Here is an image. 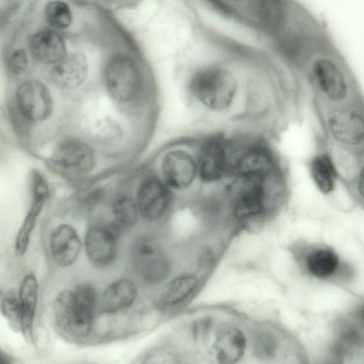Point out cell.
<instances>
[{
	"label": "cell",
	"mask_w": 364,
	"mask_h": 364,
	"mask_svg": "<svg viewBox=\"0 0 364 364\" xmlns=\"http://www.w3.org/2000/svg\"><path fill=\"white\" fill-rule=\"evenodd\" d=\"M314 87L325 107L356 100L353 80L342 62L333 54L316 50L309 68Z\"/></svg>",
	"instance_id": "obj_1"
},
{
	"label": "cell",
	"mask_w": 364,
	"mask_h": 364,
	"mask_svg": "<svg viewBox=\"0 0 364 364\" xmlns=\"http://www.w3.org/2000/svg\"><path fill=\"white\" fill-rule=\"evenodd\" d=\"M97 295L92 286L82 284L75 289L61 291L53 304L56 325L75 337L87 336L94 322Z\"/></svg>",
	"instance_id": "obj_2"
},
{
	"label": "cell",
	"mask_w": 364,
	"mask_h": 364,
	"mask_svg": "<svg viewBox=\"0 0 364 364\" xmlns=\"http://www.w3.org/2000/svg\"><path fill=\"white\" fill-rule=\"evenodd\" d=\"M230 178L225 195L235 218L250 221L262 216L267 208L269 178L242 174Z\"/></svg>",
	"instance_id": "obj_3"
},
{
	"label": "cell",
	"mask_w": 364,
	"mask_h": 364,
	"mask_svg": "<svg viewBox=\"0 0 364 364\" xmlns=\"http://www.w3.org/2000/svg\"><path fill=\"white\" fill-rule=\"evenodd\" d=\"M324 129L330 139L350 151L364 150V106L356 100L325 107Z\"/></svg>",
	"instance_id": "obj_4"
},
{
	"label": "cell",
	"mask_w": 364,
	"mask_h": 364,
	"mask_svg": "<svg viewBox=\"0 0 364 364\" xmlns=\"http://www.w3.org/2000/svg\"><path fill=\"white\" fill-rule=\"evenodd\" d=\"M191 87L204 106L214 111H223L231 105L235 98L237 82L228 70L209 68L193 77Z\"/></svg>",
	"instance_id": "obj_5"
},
{
	"label": "cell",
	"mask_w": 364,
	"mask_h": 364,
	"mask_svg": "<svg viewBox=\"0 0 364 364\" xmlns=\"http://www.w3.org/2000/svg\"><path fill=\"white\" fill-rule=\"evenodd\" d=\"M131 257L136 272L147 283H160L170 274L171 264L166 252L151 236L141 235L134 240Z\"/></svg>",
	"instance_id": "obj_6"
},
{
	"label": "cell",
	"mask_w": 364,
	"mask_h": 364,
	"mask_svg": "<svg viewBox=\"0 0 364 364\" xmlns=\"http://www.w3.org/2000/svg\"><path fill=\"white\" fill-rule=\"evenodd\" d=\"M105 80L109 94L121 102L132 100L140 87L137 67L130 58L123 55H117L109 61Z\"/></svg>",
	"instance_id": "obj_7"
},
{
	"label": "cell",
	"mask_w": 364,
	"mask_h": 364,
	"mask_svg": "<svg viewBox=\"0 0 364 364\" xmlns=\"http://www.w3.org/2000/svg\"><path fill=\"white\" fill-rule=\"evenodd\" d=\"M301 266L309 276L320 280L348 277L353 273L351 267L333 248L323 245L308 247L301 257Z\"/></svg>",
	"instance_id": "obj_8"
},
{
	"label": "cell",
	"mask_w": 364,
	"mask_h": 364,
	"mask_svg": "<svg viewBox=\"0 0 364 364\" xmlns=\"http://www.w3.org/2000/svg\"><path fill=\"white\" fill-rule=\"evenodd\" d=\"M161 178L171 191L188 190L199 180L197 159L182 149L166 153L161 162Z\"/></svg>",
	"instance_id": "obj_9"
},
{
	"label": "cell",
	"mask_w": 364,
	"mask_h": 364,
	"mask_svg": "<svg viewBox=\"0 0 364 364\" xmlns=\"http://www.w3.org/2000/svg\"><path fill=\"white\" fill-rule=\"evenodd\" d=\"M171 201V190L161 178L149 176L141 183L136 193L139 215L148 222L161 220Z\"/></svg>",
	"instance_id": "obj_10"
},
{
	"label": "cell",
	"mask_w": 364,
	"mask_h": 364,
	"mask_svg": "<svg viewBox=\"0 0 364 364\" xmlns=\"http://www.w3.org/2000/svg\"><path fill=\"white\" fill-rule=\"evenodd\" d=\"M53 164L68 177H80L90 173L95 164L91 148L83 142L69 140L60 144L55 150Z\"/></svg>",
	"instance_id": "obj_11"
},
{
	"label": "cell",
	"mask_w": 364,
	"mask_h": 364,
	"mask_svg": "<svg viewBox=\"0 0 364 364\" xmlns=\"http://www.w3.org/2000/svg\"><path fill=\"white\" fill-rule=\"evenodd\" d=\"M48 196L49 189L44 178L39 173L33 172L31 176V202L15 240L16 255L22 256L27 251L38 218Z\"/></svg>",
	"instance_id": "obj_12"
},
{
	"label": "cell",
	"mask_w": 364,
	"mask_h": 364,
	"mask_svg": "<svg viewBox=\"0 0 364 364\" xmlns=\"http://www.w3.org/2000/svg\"><path fill=\"white\" fill-rule=\"evenodd\" d=\"M16 103L22 115L30 121H41L48 117L53 108L48 89L37 80L27 81L16 92Z\"/></svg>",
	"instance_id": "obj_13"
},
{
	"label": "cell",
	"mask_w": 364,
	"mask_h": 364,
	"mask_svg": "<svg viewBox=\"0 0 364 364\" xmlns=\"http://www.w3.org/2000/svg\"><path fill=\"white\" fill-rule=\"evenodd\" d=\"M235 162L222 144L210 143L201 150L197 159L199 180L214 183L230 177Z\"/></svg>",
	"instance_id": "obj_14"
},
{
	"label": "cell",
	"mask_w": 364,
	"mask_h": 364,
	"mask_svg": "<svg viewBox=\"0 0 364 364\" xmlns=\"http://www.w3.org/2000/svg\"><path fill=\"white\" fill-rule=\"evenodd\" d=\"M87 255L95 264L104 267L115 259L118 250V236L111 226L95 225L90 227L85 236Z\"/></svg>",
	"instance_id": "obj_15"
},
{
	"label": "cell",
	"mask_w": 364,
	"mask_h": 364,
	"mask_svg": "<svg viewBox=\"0 0 364 364\" xmlns=\"http://www.w3.org/2000/svg\"><path fill=\"white\" fill-rule=\"evenodd\" d=\"M49 246L55 264L60 267H68L77 261L82 243L76 230L71 225L60 224L50 232Z\"/></svg>",
	"instance_id": "obj_16"
},
{
	"label": "cell",
	"mask_w": 364,
	"mask_h": 364,
	"mask_svg": "<svg viewBox=\"0 0 364 364\" xmlns=\"http://www.w3.org/2000/svg\"><path fill=\"white\" fill-rule=\"evenodd\" d=\"M246 338L242 331L234 326H225L216 333L214 350L220 364H235L243 358Z\"/></svg>",
	"instance_id": "obj_17"
},
{
	"label": "cell",
	"mask_w": 364,
	"mask_h": 364,
	"mask_svg": "<svg viewBox=\"0 0 364 364\" xmlns=\"http://www.w3.org/2000/svg\"><path fill=\"white\" fill-rule=\"evenodd\" d=\"M200 279L193 272L181 273L165 285L159 299L163 309L174 308L189 299L198 289Z\"/></svg>",
	"instance_id": "obj_18"
},
{
	"label": "cell",
	"mask_w": 364,
	"mask_h": 364,
	"mask_svg": "<svg viewBox=\"0 0 364 364\" xmlns=\"http://www.w3.org/2000/svg\"><path fill=\"white\" fill-rule=\"evenodd\" d=\"M88 71L86 58L80 53L65 56L50 72L53 82L62 88H74L85 80Z\"/></svg>",
	"instance_id": "obj_19"
},
{
	"label": "cell",
	"mask_w": 364,
	"mask_h": 364,
	"mask_svg": "<svg viewBox=\"0 0 364 364\" xmlns=\"http://www.w3.org/2000/svg\"><path fill=\"white\" fill-rule=\"evenodd\" d=\"M137 289L130 279L122 278L112 282L101 297V309L105 314H113L129 308L135 301Z\"/></svg>",
	"instance_id": "obj_20"
},
{
	"label": "cell",
	"mask_w": 364,
	"mask_h": 364,
	"mask_svg": "<svg viewBox=\"0 0 364 364\" xmlns=\"http://www.w3.org/2000/svg\"><path fill=\"white\" fill-rule=\"evenodd\" d=\"M38 295L37 279L33 273H28L21 282L18 296L21 314V332L27 339L32 338Z\"/></svg>",
	"instance_id": "obj_21"
},
{
	"label": "cell",
	"mask_w": 364,
	"mask_h": 364,
	"mask_svg": "<svg viewBox=\"0 0 364 364\" xmlns=\"http://www.w3.org/2000/svg\"><path fill=\"white\" fill-rule=\"evenodd\" d=\"M30 48L33 58L46 63H57L67 55L63 38L50 31L36 33L31 38Z\"/></svg>",
	"instance_id": "obj_22"
},
{
	"label": "cell",
	"mask_w": 364,
	"mask_h": 364,
	"mask_svg": "<svg viewBox=\"0 0 364 364\" xmlns=\"http://www.w3.org/2000/svg\"><path fill=\"white\" fill-rule=\"evenodd\" d=\"M276 170L275 161L270 154L262 149L255 148L236 159L232 175L257 176L269 178Z\"/></svg>",
	"instance_id": "obj_23"
},
{
	"label": "cell",
	"mask_w": 364,
	"mask_h": 364,
	"mask_svg": "<svg viewBox=\"0 0 364 364\" xmlns=\"http://www.w3.org/2000/svg\"><path fill=\"white\" fill-rule=\"evenodd\" d=\"M311 178L317 188L323 194H330L336 188L338 169L331 155L325 151L316 153L309 163Z\"/></svg>",
	"instance_id": "obj_24"
},
{
	"label": "cell",
	"mask_w": 364,
	"mask_h": 364,
	"mask_svg": "<svg viewBox=\"0 0 364 364\" xmlns=\"http://www.w3.org/2000/svg\"><path fill=\"white\" fill-rule=\"evenodd\" d=\"M112 210L117 223L122 227L134 225L139 215L136 200L126 195H119L114 199Z\"/></svg>",
	"instance_id": "obj_25"
},
{
	"label": "cell",
	"mask_w": 364,
	"mask_h": 364,
	"mask_svg": "<svg viewBox=\"0 0 364 364\" xmlns=\"http://www.w3.org/2000/svg\"><path fill=\"white\" fill-rule=\"evenodd\" d=\"M250 6L253 14L266 26L275 27L282 21L284 9L280 1H255Z\"/></svg>",
	"instance_id": "obj_26"
},
{
	"label": "cell",
	"mask_w": 364,
	"mask_h": 364,
	"mask_svg": "<svg viewBox=\"0 0 364 364\" xmlns=\"http://www.w3.org/2000/svg\"><path fill=\"white\" fill-rule=\"evenodd\" d=\"M45 16L48 23L55 28H66L72 22L71 10L63 1L49 2L45 9Z\"/></svg>",
	"instance_id": "obj_27"
},
{
	"label": "cell",
	"mask_w": 364,
	"mask_h": 364,
	"mask_svg": "<svg viewBox=\"0 0 364 364\" xmlns=\"http://www.w3.org/2000/svg\"><path fill=\"white\" fill-rule=\"evenodd\" d=\"M1 310L11 327L21 331V314L18 296L13 294L5 295L1 299Z\"/></svg>",
	"instance_id": "obj_28"
},
{
	"label": "cell",
	"mask_w": 364,
	"mask_h": 364,
	"mask_svg": "<svg viewBox=\"0 0 364 364\" xmlns=\"http://www.w3.org/2000/svg\"><path fill=\"white\" fill-rule=\"evenodd\" d=\"M274 341L273 336L269 333H260L255 339L257 353L262 358L271 356L275 348Z\"/></svg>",
	"instance_id": "obj_29"
},
{
	"label": "cell",
	"mask_w": 364,
	"mask_h": 364,
	"mask_svg": "<svg viewBox=\"0 0 364 364\" xmlns=\"http://www.w3.org/2000/svg\"><path fill=\"white\" fill-rule=\"evenodd\" d=\"M27 65V57L23 50H15L9 59V68L14 73H21Z\"/></svg>",
	"instance_id": "obj_30"
},
{
	"label": "cell",
	"mask_w": 364,
	"mask_h": 364,
	"mask_svg": "<svg viewBox=\"0 0 364 364\" xmlns=\"http://www.w3.org/2000/svg\"><path fill=\"white\" fill-rule=\"evenodd\" d=\"M355 190L358 197L364 203V161L355 177Z\"/></svg>",
	"instance_id": "obj_31"
},
{
	"label": "cell",
	"mask_w": 364,
	"mask_h": 364,
	"mask_svg": "<svg viewBox=\"0 0 364 364\" xmlns=\"http://www.w3.org/2000/svg\"><path fill=\"white\" fill-rule=\"evenodd\" d=\"M0 364H12L9 358L4 355L3 353L1 354L0 357Z\"/></svg>",
	"instance_id": "obj_32"
},
{
	"label": "cell",
	"mask_w": 364,
	"mask_h": 364,
	"mask_svg": "<svg viewBox=\"0 0 364 364\" xmlns=\"http://www.w3.org/2000/svg\"><path fill=\"white\" fill-rule=\"evenodd\" d=\"M363 315L364 316V309H363Z\"/></svg>",
	"instance_id": "obj_33"
}]
</instances>
